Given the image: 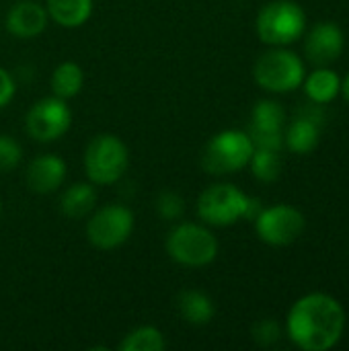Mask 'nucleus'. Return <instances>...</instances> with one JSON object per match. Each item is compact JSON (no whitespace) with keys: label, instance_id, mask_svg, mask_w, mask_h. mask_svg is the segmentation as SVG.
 I'll list each match as a JSON object with an SVG mask.
<instances>
[{"label":"nucleus","instance_id":"f257e3e1","mask_svg":"<svg viewBox=\"0 0 349 351\" xmlns=\"http://www.w3.org/2000/svg\"><path fill=\"white\" fill-rule=\"evenodd\" d=\"M344 329L346 311L341 302L323 292L298 298L286 317V333L290 341L304 351H329L335 348Z\"/></svg>","mask_w":349,"mask_h":351},{"label":"nucleus","instance_id":"f03ea898","mask_svg":"<svg viewBox=\"0 0 349 351\" xmlns=\"http://www.w3.org/2000/svg\"><path fill=\"white\" fill-rule=\"evenodd\" d=\"M195 210L204 224L226 228L239 220H255L263 206L232 183H214L200 193Z\"/></svg>","mask_w":349,"mask_h":351},{"label":"nucleus","instance_id":"7ed1b4c3","mask_svg":"<svg viewBox=\"0 0 349 351\" xmlns=\"http://www.w3.org/2000/svg\"><path fill=\"white\" fill-rule=\"evenodd\" d=\"M167 255L183 267H206L218 257V239L197 222L175 224L165 241Z\"/></svg>","mask_w":349,"mask_h":351},{"label":"nucleus","instance_id":"20e7f679","mask_svg":"<svg viewBox=\"0 0 349 351\" xmlns=\"http://www.w3.org/2000/svg\"><path fill=\"white\" fill-rule=\"evenodd\" d=\"M82 165L93 185H113L130 167V150L119 136L99 134L86 144Z\"/></svg>","mask_w":349,"mask_h":351},{"label":"nucleus","instance_id":"39448f33","mask_svg":"<svg viewBox=\"0 0 349 351\" xmlns=\"http://www.w3.org/2000/svg\"><path fill=\"white\" fill-rule=\"evenodd\" d=\"M255 29L267 45H290L306 31V12L294 0H274L259 10Z\"/></svg>","mask_w":349,"mask_h":351},{"label":"nucleus","instance_id":"423d86ee","mask_svg":"<svg viewBox=\"0 0 349 351\" xmlns=\"http://www.w3.org/2000/svg\"><path fill=\"white\" fill-rule=\"evenodd\" d=\"M253 142L243 130H224L210 138L202 152V169L210 175H230L249 167Z\"/></svg>","mask_w":349,"mask_h":351},{"label":"nucleus","instance_id":"0eeeda50","mask_svg":"<svg viewBox=\"0 0 349 351\" xmlns=\"http://www.w3.org/2000/svg\"><path fill=\"white\" fill-rule=\"evenodd\" d=\"M255 82L269 93H292L304 82V62L298 53L282 47H274L259 56L253 66Z\"/></svg>","mask_w":349,"mask_h":351},{"label":"nucleus","instance_id":"6e6552de","mask_svg":"<svg viewBox=\"0 0 349 351\" xmlns=\"http://www.w3.org/2000/svg\"><path fill=\"white\" fill-rule=\"evenodd\" d=\"M134 212L123 204L95 208L86 220V239L99 251H113L128 243L134 232Z\"/></svg>","mask_w":349,"mask_h":351},{"label":"nucleus","instance_id":"1a4fd4ad","mask_svg":"<svg viewBox=\"0 0 349 351\" xmlns=\"http://www.w3.org/2000/svg\"><path fill=\"white\" fill-rule=\"evenodd\" d=\"M72 125V111L68 101L51 95L33 103L25 115V130L35 142L47 144L60 140Z\"/></svg>","mask_w":349,"mask_h":351},{"label":"nucleus","instance_id":"9d476101","mask_svg":"<svg viewBox=\"0 0 349 351\" xmlns=\"http://www.w3.org/2000/svg\"><path fill=\"white\" fill-rule=\"evenodd\" d=\"M304 214L298 208L286 204L263 208L255 218L257 237L272 247H288L296 243L304 232Z\"/></svg>","mask_w":349,"mask_h":351},{"label":"nucleus","instance_id":"9b49d317","mask_svg":"<svg viewBox=\"0 0 349 351\" xmlns=\"http://www.w3.org/2000/svg\"><path fill=\"white\" fill-rule=\"evenodd\" d=\"M327 113L321 103L311 101L309 105H302L292 123L284 130V146H288L296 154H309L319 146L321 132L325 128Z\"/></svg>","mask_w":349,"mask_h":351},{"label":"nucleus","instance_id":"f8f14e48","mask_svg":"<svg viewBox=\"0 0 349 351\" xmlns=\"http://www.w3.org/2000/svg\"><path fill=\"white\" fill-rule=\"evenodd\" d=\"M284 125H286V111L278 101L263 99L251 111L249 123V138L255 148H284Z\"/></svg>","mask_w":349,"mask_h":351},{"label":"nucleus","instance_id":"ddd939ff","mask_svg":"<svg viewBox=\"0 0 349 351\" xmlns=\"http://www.w3.org/2000/svg\"><path fill=\"white\" fill-rule=\"evenodd\" d=\"M344 45L346 37L339 25H335L333 21H323L309 31L304 41V53L309 62L317 66H327L344 53Z\"/></svg>","mask_w":349,"mask_h":351},{"label":"nucleus","instance_id":"4468645a","mask_svg":"<svg viewBox=\"0 0 349 351\" xmlns=\"http://www.w3.org/2000/svg\"><path fill=\"white\" fill-rule=\"evenodd\" d=\"M66 160L58 154H39L25 171V183L29 191L37 195H49L58 191L66 181Z\"/></svg>","mask_w":349,"mask_h":351},{"label":"nucleus","instance_id":"2eb2a0df","mask_svg":"<svg viewBox=\"0 0 349 351\" xmlns=\"http://www.w3.org/2000/svg\"><path fill=\"white\" fill-rule=\"evenodd\" d=\"M47 10L35 0H16L6 12V29L19 39H33L47 27Z\"/></svg>","mask_w":349,"mask_h":351},{"label":"nucleus","instance_id":"dca6fc26","mask_svg":"<svg viewBox=\"0 0 349 351\" xmlns=\"http://www.w3.org/2000/svg\"><path fill=\"white\" fill-rule=\"evenodd\" d=\"M175 308H177L179 317L185 323L195 325V327L208 325L216 315L214 300L202 290H183V292H179L177 300H175Z\"/></svg>","mask_w":349,"mask_h":351},{"label":"nucleus","instance_id":"f3484780","mask_svg":"<svg viewBox=\"0 0 349 351\" xmlns=\"http://www.w3.org/2000/svg\"><path fill=\"white\" fill-rule=\"evenodd\" d=\"M97 189L88 183H72L60 197V212L70 220H82L97 208Z\"/></svg>","mask_w":349,"mask_h":351},{"label":"nucleus","instance_id":"a211bd4d","mask_svg":"<svg viewBox=\"0 0 349 351\" xmlns=\"http://www.w3.org/2000/svg\"><path fill=\"white\" fill-rule=\"evenodd\" d=\"M45 10L56 25L76 29L91 19L93 0H45Z\"/></svg>","mask_w":349,"mask_h":351},{"label":"nucleus","instance_id":"6ab92c4d","mask_svg":"<svg viewBox=\"0 0 349 351\" xmlns=\"http://www.w3.org/2000/svg\"><path fill=\"white\" fill-rule=\"evenodd\" d=\"M302 86H304V93H306L309 101L327 105L341 93V78L331 68L319 66L309 76H304Z\"/></svg>","mask_w":349,"mask_h":351},{"label":"nucleus","instance_id":"aec40b11","mask_svg":"<svg viewBox=\"0 0 349 351\" xmlns=\"http://www.w3.org/2000/svg\"><path fill=\"white\" fill-rule=\"evenodd\" d=\"M51 93L64 101L74 99L84 86V70L76 62H62L51 72Z\"/></svg>","mask_w":349,"mask_h":351},{"label":"nucleus","instance_id":"412c9836","mask_svg":"<svg viewBox=\"0 0 349 351\" xmlns=\"http://www.w3.org/2000/svg\"><path fill=\"white\" fill-rule=\"evenodd\" d=\"M251 173L257 181L261 183H274L280 179L282 173V156L280 150L272 148H255L253 156L249 160Z\"/></svg>","mask_w":349,"mask_h":351},{"label":"nucleus","instance_id":"4be33fe9","mask_svg":"<svg viewBox=\"0 0 349 351\" xmlns=\"http://www.w3.org/2000/svg\"><path fill=\"white\" fill-rule=\"evenodd\" d=\"M167 346L163 333L152 325L132 329L119 343V351H163Z\"/></svg>","mask_w":349,"mask_h":351},{"label":"nucleus","instance_id":"5701e85b","mask_svg":"<svg viewBox=\"0 0 349 351\" xmlns=\"http://www.w3.org/2000/svg\"><path fill=\"white\" fill-rule=\"evenodd\" d=\"M154 208H156V214L167 220V222H175L183 216L185 212V199L175 193V191H160L156 195V202H154Z\"/></svg>","mask_w":349,"mask_h":351},{"label":"nucleus","instance_id":"b1692460","mask_svg":"<svg viewBox=\"0 0 349 351\" xmlns=\"http://www.w3.org/2000/svg\"><path fill=\"white\" fill-rule=\"evenodd\" d=\"M21 158H23L21 144L8 134H0V173L14 171L19 167Z\"/></svg>","mask_w":349,"mask_h":351},{"label":"nucleus","instance_id":"393cba45","mask_svg":"<svg viewBox=\"0 0 349 351\" xmlns=\"http://www.w3.org/2000/svg\"><path fill=\"white\" fill-rule=\"evenodd\" d=\"M253 341L259 348H272L280 341L282 337V327L274 319H261L253 325Z\"/></svg>","mask_w":349,"mask_h":351},{"label":"nucleus","instance_id":"a878e982","mask_svg":"<svg viewBox=\"0 0 349 351\" xmlns=\"http://www.w3.org/2000/svg\"><path fill=\"white\" fill-rule=\"evenodd\" d=\"M14 93H16V82H14L12 74L0 66V109L12 101Z\"/></svg>","mask_w":349,"mask_h":351},{"label":"nucleus","instance_id":"bb28decb","mask_svg":"<svg viewBox=\"0 0 349 351\" xmlns=\"http://www.w3.org/2000/svg\"><path fill=\"white\" fill-rule=\"evenodd\" d=\"M341 95H344V99L349 103V74L341 80Z\"/></svg>","mask_w":349,"mask_h":351},{"label":"nucleus","instance_id":"cd10ccee","mask_svg":"<svg viewBox=\"0 0 349 351\" xmlns=\"http://www.w3.org/2000/svg\"><path fill=\"white\" fill-rule=\"evenodd\" d=\"M0 216H2V199H0Z\"/></svg>","mask_w":349,"mask_h":351}]
</instances>
